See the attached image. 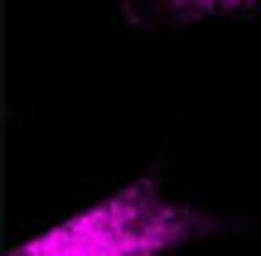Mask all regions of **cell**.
<instances>
[{"label": "cell", "instance_id": "cell-1", "mask_svg": "<svg viewBox=\"0 0 261 256\" xmlns=\"http://www.w3.org/2000/svg\"><path fill=\"white\" fill-rule=\"evenodd\" d=\"M203 232H213L203 213L169 203L155 179H140L83 208L77 218L10 247L5 256H160Z\"/></svg>", "mask_w": 261, "mask_h": 256}, {"label": "cell", "instance_id": "cell-2", "mask_svg": "<svg viewBox=\"0 0 261 256\" xmlns=\"http://www.w3.org/2000/svg\"><path fill=\"white\" fill-rule=\"evenodd\" d=\"M174 5H189V10H223V5H247V0H174Z\"/></svg>", "mask_w": 261, "mask_h": 256}]
</instances>
